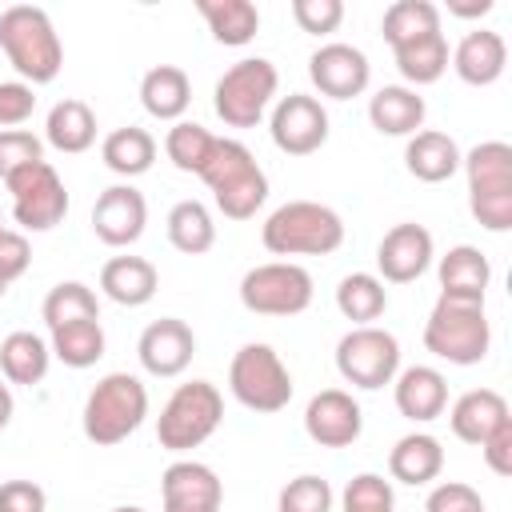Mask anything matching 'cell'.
Returning a JSON list of instances; mask_svg holds the SVG:
<instances>
[{
    "instance_id": "1",
    "label": "cell",
    "mask_w": 512,
    "mask_h": 512,
    "mask_svg": "<svg viewBox=\"0 0 512 512\" xmlns=\"http://www.w3.org/2000/svg\"><path fill=\"white\" fill-rule=\"evenodd\" d=\"M0 52L32 88L52 84L64 68V44L52 28V16L36 4H12L0 12Z\"/></svg>"
},
{
    "instance_id": "2",
    "label": "cell",
    "mask_w": 512,
    "mask_h": 512,
    "mask_svg": "<svg viewBox=\"0 0 512 512\" xmlns=\"http://www.w3.org/2000/svg\"><path fill=\"white\" fill-rule=\"evenodd\" d=\"M200 180L208 184L216 208L228 220H252L268 200L264 168L256 164L248 144H240L232 136H216V144H212V152H208V160L200 168Z\"/></svg>"
},
{
    "instance_id": "3",
    "label": "cell",
    "mask_w": 512,
    "mask_h": 512,
    "mask_svg": "<svg viewBox=\"0 0 512 512\" xmlns=\"http://www.w3.org/2000/svg\"><path fill=\"white\" fill-rule=\"evenodd\" d=\"M260 244L272 256H332L344 244V220L320 200H288L260 224Z\"/></svg>"
},
{
    "instance_id": "4",
    "label": "cell",
    "mask_w": 512,
    "mask_h": 512,
    "mask_svg": "<svg viewBox=\"0 0 512 512\" xmlns=\"http://www.w3.org/2000/svg\"><path fill=\"white\" fill-rule=\"evenodd\" d=\"M424 348L436 360L448 364H480L492 348V324L484 312V300H464V296H436L428 324H424Z\"/></svg>"
},
{
    "instance_id": "5",
    "label": "cell",
    "mask_w": 512,
    "mask_h": 512,
    "mask_svg": "<svg viewBox=\"0 0 512 512\" xmlns=\"http://www.w3.org/2000/svg\"><path fill=\"white\" fill-rule=\"evenodd\" d=\"M144 416H148V388H144V380L132 376V372H108L88 392L80 424H84V436L96 448H112V444L128 440L144 424Z\"/></svg>"
},
{
    "instance_id": "6",
    "label": "cell",
    "mask_w": 512,
    "mask_h": 512,
    "mask_svg": "<svg viewBox=\"0 0 512 512\" xmlns=\"http://www.w3.org/2000/svg\"><path fill=\"white\" fill-rule=\"evenodd\" d=\"M468 176V208L480 228L508 232L512 228V144L484 140L460 160Z\"/></svg>"
},
{
    "instance_id": "7",
    "label": "cell",
    "mask_w": 512,
    "mask_h": 512,
    "mask_svg": "<svg viewBox=\"0 0 512 512\" xmlns=\"http://www.w3.org/2000/svg\"><path fill=\"white\" fill-rule=\"evenodd\" d=\"M220 420H224V396H220V388L212 380H188L160 408V416H156V440H160L164 452L184 456V452L200 448L220 428Z\"/></svg>"
},
{
    "instance_id": "8",
    "label": "cell",
    "mask_w": 512,
    "mask_h": 512,
    "mask_svg": "<svg viewBox=\"0 0 512 512\" xmlns=\"http://www.w3.org/2000/svg\"><path fill=\"white\" fill-rule=\"evenodd\" d=\"M280 88V72L268 56H244L236 60L212 88V108L228 128H256Z\"/></svg>"
},
{
    "instance_id": "9",
    "label": "cell",
    "mask_w": 512,
    "mask_h": 512,
    "mask_svg": "<svg viewBox=\"0 0 512 512\" xmlns=\"http://www.w3.org/2000/svg\"><path fill=\"white\" fill-rule=\"evenodd\" d=\"M228 392L248 408V412H280L288 408L296 384L288 364L272 344H244L232 364H228Z\"/></svg>"
},
{
    "instance_id": "10",
    "label": "cell",
    "mask_w": 512,
    "mask_h": 512,
    "mask_svg": "<svg viewBox=\"0 0 512 512\" xmlns=\"http://www.w3.org/2000/svg\"><path fill=\"white\" fill-rule=\"evenodd\" d=\"M312 292V272L296 260H268L240 276V304L256 316H300Z\"/></svg>"
},
{
    "instance_id": "11",
    "label": "cell",
    "mask_w": 512,
    "mask_h": 512,
    "mask_svg": "<svg viewBox=\"0 0 512 512\" xmlns=\"http://www.w3.org/2000/svg\"><path fill=\"white\" fill-rule=\"evenodd\" d=\"M336 372L352 388L376 392V388L392 384L396 372H400V340L388 328H376V324L348 328L336 344Z\"/></svg>"
},
{
    "instance_id": "12",
    "label": "cell",
    "mask_w": 512,
    "mask_h": 512,
    "mask_svg": "<svg viewBox=\"0 0 512 512\" xmlns=\"http://www.w3.org/2000/svg\"><path fill=\"white\" fill-rule=\"evenodd\" d=\"M4 184L12 192V220L24 232H48L68 216V188L48 160L24 164Z\"/></svg>"
},
{
    "instance_id": "13",
    "label": "cell",
    "mask_w": 512,
    "mask_h": 512,
    "mask_svg": "<svg viewBox=\"0 0 512 512\" xmlns=\"http://www.w3.org/2000/svg\"><path fill=\"white\" fill-rule=\"evenodd\" d=\"M268 132L284 156H312L328 144V108L308 92H288L272 104Z\"/></svg>"
},
{
    "instance_id": "14",
    "label": "cell",
    "mask_w": 512,
    "mask_h": 512,
    "mask_svg": "<svg viewBox=\"0 0 512 512\" xmlns=\"http://www.w3.org/2000/svg\"><path fill=\"white\" fill-rule=\"evenodd\" d=\"M308 80L328 100H352V96H360L368 88L372 64L356 44L328 40L308 56Z\"/></svg>"
},
{
    "instance_id": "15",
    "label": "cell",
    "mask_w": 512,
    "mask_h": 512,
    "mask_svg": "<svg viewBox=\"0 0 512 512\" xmlns=\"http://www.w3.org/2000/svg\"><path fill=\"white\" fill-rule=\"evenodd\" d=\"M304 432H308V440L320 444V448H348V444H356L360 432H364V412H360V404H356L352 392H344V388H324V392H316V396L308 400V408H304Z\"/></svg>"
},
{
    "instance_id": "16",
    "label": "cell",
    "mask_w": 512,
    "mask_h": 512,
    "mask_svg": "<svg viewBox=\"0 0 512 512\" xmlns=\"http://www.w3.org/2000/svg\"><path fill=\"white\" fill-rule=\"evenodd\" d=\"M160 512H220L224 484L204 460H172L160 476Z\"/></svg>"
},
{
    "instance_id": "17",
    "label": "cell",
    "mask_w": 512,
    "mask_h": 512,
    "mask_svg": "<svg viewBox=\"0 0 512 512\" xmlns=\"http://www.w3.org/2000/svg\"><path fill=\"white\" fill-rule=\"evenodd\" d=\"M148 224V200L140 188L132 184H112L96 196L92 204V232L96 240H104L108 248H128L144 236Z\"/></svg>"
},
{
    "instance_id": "18",
    "label": "cell",
    "mask_w": 512,
    "mask_h": 512,
    "mask_svg": "<svg viewBox=\"0 0 512 512\" xmlns=\"http://www.w3.org/2000/svg\"><path fill=\"white\" fill-rule=\"evenodd\" d=\"M436 256V244H432V232L424 224H396L384 232V240L376 244V268H380V280L384 284H412L428 272Z\"/></svg>"
},
{
    "instance_id": "19",
    "label": "cell",
    "mask_w": 512,
    "mask_h": 512,
    "mask_svg": "<svg viewBox=\"0 0 512 512\" xmlns=\"http://www.w3.org/2000/svg\"><path fill=\"white\" fill-rule=\"evenodd\" d=\"M136 356H140V368L148 376L172 380V376H180L192 364V356H196V332L184 320H176V316H160V320H152L140 332Z\"/></svg>"
},
{
    "instance_id": "20",
    "label": "cell",
    "mask_w": 512,
    "mask_h": 512,
    "mask_svg": "<svg viewBox=\"0 0 512 512\" xmlns=\"http://www.w3.org/2000/svg\"><path fill=\"white\" fill-rule=\"evenodd\" d=\"M392 400H396V412L404 420L428 424V420L444 416V408H448V380L432 364L400 368L396 380H392Z\"/></svg>"
},
{
    "instance_id": "21",
    "label": "cell",
    "mask_w": 512,
    "mask_h": 512,
    "mask_svg": "<svg viewBox=\"0 0 512 512\" xmlns=\"http://www.w3.org/2000/svg\"><path fill=\"white\" fill-rule=\"evenodd\" d=\"M448 64H452V72H456L464 84H472V88H488V84H496V80L504 76L508 44H504L500 32H492V28H476V32H468V36L456 44V52H452Z\"/></svg>"
},
{
    "instance_id": "22",
    "label": "cell",
    "mask_w": 512,
    "mask_h": 512,
    "mask_svg": "<svg viewBox=\"0 0 512 512\" xmlns=\"http://www.w3.org/2000/svg\"><path fill=\"white\" fill-rule=\"evenodd\" d=\"M424 116H428V104L408 84H384L368 100V120L380 136H416L424 128Z\"/></svg>"
},
{
    "instance_id": "23",
    "label": "cell",
    "mask_w": 512,
    "mask_h": 512,
    "mask_svg": "<svg viewBox=\"0 0 512 512\" xmlns=\"http://www.w3.org/2000/svg\"><path fill=\"white\" fill-rule=\"evenodd\" d=\"M460 144L448 136V132H436V128H420L416 136H408L404 144V168L424 180V184H444L460 172Z\"/></svg>"
},
{
    "instance_id": "24",
    "label": "cell",
    "mask_w": 512,
    "mask_h": 512,
    "mask_svg": "<svg viewBox=\"0 0 512 512\" xmlns=\"http://www.w3.org/2000/svg\"><path fill=\"white\" fill-rule=\"evenodd\" d=\"M160 288V272L152 260L144 256H112L104 268H100V292L120 304V308H140L156 296Z\"/></svg>"
},
{
    "instance_id": "25",
    "label": "cell",
    "mask_w": 512,
    "mask_h": 512,
    "mask_svg": "<svg viewBox=\"0 0 512 512\" xmlns=\"http://www.w3.org/2000/svg\"><path fill=\"white\" fill-rule=\"evenodd\" d=\"M508 416H512V412H508V400H504L496 388H468L464 396H456V404H452V412H448V428H452L456 440L480 448V440H484L496 424H504Z\"/></svg>"
},
{
    "instance_id": "26",
    "label": "cell",
    "mask_w": 512,
    "mask_h": 512,
    "mask_svg": "<svg viewBox=\"0 0 512 512\" xmlns=\"http://www.w3.org/2000/svg\"><path fill=\"white\" fill-rule=\"evenodd\" d=\"M140 104H144V112L152 120H168V124L184 120V112L192 104V80H188V72L176 68V64L148 68L144 80H140Z\"/></svg>"
},
{
    "instance_id": "27",
    "label": "cell",
    "mask_w": 512,
    "mask_h": 512,
    "mask_svg": "<svg viewBox=\"0 0 512 512\" xmlns=\"http://www.w3.org/2000/svg\"><path fill=\"white\" fill-rule=\"evenodd\" d=\"M436 276H440V296L484 300V292L492 284V264L476 244H456L440 256Z\"/></svg>"
},
{
    "instance_id": "28",
    "label": "cell",
    "mask_w": 512,
    "mask_h": 512,
    "mask_svg": "<svg viewBox=\"0 0 512 512\" xmlns=\"http://www.w3.org/2000/svg\"><path fill=\"white\" fill-rule=\"evenodd\" d=\"M440 472H444V448L432 432H408L388 452V476L400 484L420 488V484H432Z\"/></svg>"
},
{
    "instance_id": "29",
    "label": "cell",
    "mask_w": 512,
    "mask_h": 512,
    "mask_svg": "<svg viewBox=\"0 0 512 512\" xmlns=\"http://www.w3.org/2000/svg\"><path fill=\"white\" fill-rule=\"evenodd\" d=\"M44 140L64 156L88 152L96 144V112L76 96L56 100L48 108V120H44Z\"/></svg>"
},
{
    "instance_id": "30",
    "label": "cell",
    "mask_w": 512,
    "mask_h": 512,
    "mask_svg": "<svg viewBox=\"0 0 512 512\" xmlns=\"http://www.w3.org/2000/svg\"><path fill=\"white\" fill-rule=\"evenodd\" d=\"M100 160L108 172L132 180V176H144L152 164H156V136L148 128H136V124H124V128H112L100 144Z\"/></svg>"
},
{
    "instance_id": "31",
    "label": "cell",
    "mask_w": 512,
    "mask_h": 512,
    "mask_svg": "<svg viewBox=\"0 0 512 512\" xmlns=\"http://www.w3.org/2000/svg\"><path fill=\"white\" fill-rule=\"evenodd\" d=\"M48 364H52V348L44 336L20 328V332H8L0 340V372L8 384H40L48 376Z\"/></svg>"
},
{
    "instance_id": "32",
    "label": "cell",
    "mask_w": 512,
    "mask_h": 512,
    "mask_svg": "<svg viewBox=\"0 0 512 512\" xmlns=\"http://www.w3.org/2000/svg\"><path fill=\"white\" fill-rule=\"evenodd\" d=\"M196 12L224 48H244L260 32V8L252 0H196Z\"/></svg>"
},
{
    "instance_id": "33",
    "label": "cell",
    "mask_w": 512,
    "mask_h": 512,
    "mask_svg": "<svg viewBox=\"0 0 512 512\" xmlns=\"http://www.w3.org/2000/svg\"><path fill=\"white\" fill-rule=\"evenodd\" d=\"M392 56H396V68L408 80V88L436 84L448 72V60H452L444 32H428V36H420L412 44H400V48H392Z\"/></svg>"
},
{
    "instance_id": "34",
    "label": "cell",
    "mask_w": 512,
    "mask_h": 512,
    "mask_svg": "<svg viewBox=\"0 0 512 512\" xmlns=\"http://www.w3.org/2000/svg\"><path fill=\"white\" fill-rule=\"evenodd\" d=\"M164 228H168V244H172L176 252H184V256H204V252L216 244L212 212H208V204H200V200H180V204H172Z\"/></svg>"
},
{
    "instance_id": "35",
    "label": "cell",
    "mask_w": 512,
    "mask_h": 512,
    "mask_svg": "<svg viewBox=\"0 0 512 512\" xmlns=\"http://www.w3.org/2000/svg\"><path fill=\"white\" fill-rule=\"evenodd\" d=\"M336 308L344 320H352L356 328L360 324H372L384 316L388 308V288L376 272H348L340 284H336Z\"/></svg>"
},
{
    "instance_id": "36",
    "label": "cell",
    "mask_w": 512,
    "mask_h": 512,
    "mask_svg": "<svg viewBox=\"0 0 512 512\" xmlns=\"http://www.w3.org/2000/svg\"><path fill=\"white\" fill-rule=\"evenodd\" d=\"M380 32H384L388 48L412 44V40H420L428 32H440V8L432 0H396V4L384 8Z\"/></svg>"
},
{
    "instance_id": "37",
    "label": "cell",
    "mask_w": 512,
    "mask_h": 512,
    "mask_svg": "<svg viewBox=\"0 0 512 512\" xmlns=\"http://www.w3.org/2000/svg\"><path fill=\"white\" fill-rule=\"evenodd\" d=\"M40 316H44L48 332L64 328V324H76V320H100V300L84 280H60V284L48 288V296L40 304Z\"/></svg>"
},
{
    "instance_id": "38",
    "label": "cell",
    "mask_w": 512,
    "mask_h": 512,
    "mask_svg": "<svg viewBox=\"0 0 512 512\" xmlns=\"http://www.w3.org/2000/svg\"><path fill=\"white\" fill-rule=\"evenodd\" d=\"M48 348L64 368H92L104 356V328L100 320H76V324L52 328Z\"/></svg>"
},
{
    "instance_id": "39",
    "label": "cell",
    "mask_w": 512,
    "mask_h": 512,
    "mask_svg": "<svg viewBox=\"0 0 512 512\" xmlns=\"http://www.w3.org/2000/svg\"><path fill=\"white\" fill-rule=\"evenodd\" d=\"M212 144H216V136H212L204 124H196V120H176V124L168 128V136H164V156L172 160V168L200 176V168H204Z\"/></svg>"
},
{
    "instance_id": "40",
    "label": "cell",
    "mask_w": 512,
    "mask_h": 512,
    "mask_svg": "<svg viewBox=\"0 0 512 512\" xmlns=\"http://www.w3.org/2000/svg\"><path fill=\"white\" fill-rule=\"evenodd\" d=\"M340 512H396V492L392 480L376 472H360L344 484L340 492Z\"/></svg>"
},
{
    "instance_id": "41",
    "label": "cell",
    "mask_w": 512,
    "mask_h": 512,
    "mask_svg": "<svg viewBox=\"0 0 512 512\" xmlns=\"http://www.w3.org/2000/svg\"><path fill=\"white\" fill-rule=\"evenodd\" d=\"M336 496H332V484L316 472H304L296 480H288L276 496V512H332Z\"/></svg>"
},
{
    "instance_id": "42",
    "label": "cell",
    "mask_w": 512,
    "mask_h": 512,
    "mask_svg": "<svg viewBox=\"0 0 512 512\" xmlns=\"http://www.w3.org/2000/svg\"><path fill=\"white\" fill-rule=\"evenodd\" d=\"M36 160H44L40 136H32L28 128H0V180H8L12 172Z\"/></svg>"
},
{
    "instance_id": "43",
    "label": "cell",
    "mask_w": 512,
    "mask_h": 512,
    "mask_svg": "<svg viewBox=\"0 0 512 512\" xmlns=\"http://www.w3.org/2000/svg\"><path fill=\"white\" fill-rule=\"evenodd\" d=\"M292 20L308 36H328L340 28L344 4L340 0H292Z\"/></svg>"
},
{
    "instance_id": "44",
    "label": "cell",
    "mask_w": 512,
    "mask_h": 512,
    "mask_svg": "<svg viewBox=\"0 0 512 512\" xmlns=\"http://www.w3.org/2000/svg\"><path fill=\"white\" fill-rule=\"evenodd\" d=\"M424 512H488V508H484V496L472 484H464V480H440L428 492Z\"/></svg>"
},
{
    "instance_id": "45",
    "label": "cell",
    "mask_w": 512,
    "mask_h": 512,
    "mask_svg": "<svg viewBox=\"0 0 512 512\" xmlns=\"http://www.w3.org/2000/svg\"><path fill=\"white\" fill-rule=\"evenodd\" d=\"M36 112V88L24 80H0V128H20Z\"/></svg>"
},
{
    "instance_id": "46",
    "label": "cell",
    "mask_w": 512,
    "mask_h": 512,
    "mask_svg": "<svg viewBox=\"0 0 512 512\" xmlns=\"http://www.w3.org/2000/svg\"><path fill=\"white\" fill-rule=\"evenodd\" d=\"M28 264H32V244H28V236L16 232V228H4V232H0V280H4V284L20 280V276L28 272Z\"/></svg>"
},
{
    "instance_id": "47",
    "label": "cell",
    "mask_w": 512,
    "mask_h": 512,
    "mask_svg": "<svg viewBox=\"0 0 512 512\" xmlns=\"http://www.w3.org/2000/svg\"><path fill=\"white\" fill-rule=\"evenodd\" d=\"M48 496L36 480H4L0 484V512H44Z\"/></svg>"
},
{
    "instance_id": "48",
    "label": "cell",
    "mask_w": 512,
    "mask_h": 512,
    "mask_svg": "<svg viewBox=\"0 0 512 512\" xmlns=\"http://www.w3.org/2000/svg\"><path fill=\"white\" fill-rule=\"evenodd\" d=\"M480 456L496 476H512V416L480 440Z\"/></svg>"
},
{
    "instance_id": "49",
    "label": "cell",
    "mask_w": 512,
    "mask_h": 512,
    "mask_svg": "<svg viewBox=\"0 0 512 512\" xmlns=\"http://www.w3.org/2000/svg\"><path fill=\"white\" fill-rule=\"evenodd\" d=\"M448 12H452V16H460V20L488 16V12H492V0H448Z\"/></svg>"
},
{
    "instance_id": "50",
    "label": "cell",
    "mask_w": 512,
    "mask_h": 512,
    "mask_svg": "<svg viewBox=\"0 0 512 512\" xmlns=\"http://www.w3.org/2000/svg\"><path fill=\"white\" fill-rule=\"evenodd\" d=\"M12 412H16V400H12V388H8V380H0V432L8 428V420H12Z\"/></svg>"
},
{
    "instance_id": "51",
    "label": "cell",
    "mask_w": 512,
    "mask_h": 512,
    "mask_svg": "<svg viewBox=\"0 0 512 512\" xmlns=\"http://www.w3.org/2000/svg\"><path fill=\"white\" fill-rule=\"evenodd\" d=\"M108 512H144L140 504H116V508H108Z\"/></svg>"
},
{
    "instance_id": "52",
    "label": "cell",
    "mask_w": 512,
    "mask_h": 512,
    "mask_svg": "<svg viewBox=\"0 0 512 512\" xmlns=\"http://www.w3.org/2000/svg\"><path fill=\"white\" fill-rule=\"evenodd\" d=\"M4 292H8V284H4V280H0V296H4Z\"/></svg>"
},
{
    "instance_id": "53",
    "label": "cell",
    "mask_w": 512,
    "mask_h": 512,
    "mask_svg": "<svg viewBox=\"0 0 512 512\" xmlns=\"http://www.w3.org/2000/svg\"><path fill=\"white\" fill-rule=\"evenodd\" d=\"M0 232H4V216H0Z\"/></svg>"
}]
</instances>
